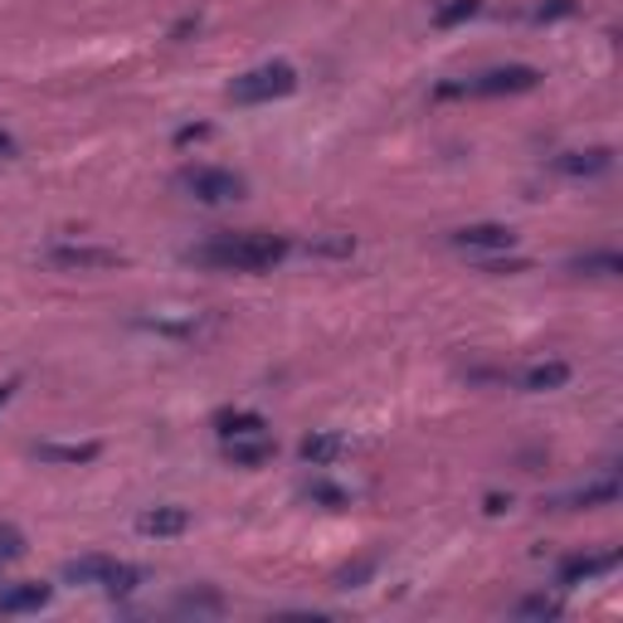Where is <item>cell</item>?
<instances>
[{
    "instance_id": "obj_7",
    "label": "cell",
    "mask_w": 623,
    "mask_h": 623,
    "mask_svg": "<svg viewBox=\"0 0 623 623\" xmlns=\"http://www.w3.org/2000/svg\"><path fill=\"white\" fill-rule=\"evenodd\" d=\"M448 244L468 248V254H507V248H516V230H512V224L482 220V224H463V230H453Z\"/></svg>"
},
{
    "instance_id": "obj_11",
    "label": "cell",
    "mask_w": 623,
    "mask_h": 623,
    "mask_svg": "<svg viewBox=\"0 0 623 623\" xmlns=\"http://www.w3.org/2000/svg\"><path fill=\"white\" fill-rule=\"evenodd\" d=\"M54 599V585L44 580H20V585H5L0 589V614L15 619V614H40V609H49Z\"/></svg>"
},
{
    "instance_id": "obj_4",
    "label": "cell",
    "mask_w": 623,
    "mask_h": 623,
    "mask_svg": "<svg viewBox=\"0 0 623 623\" xmlns=\"http://www.w3.org/2000/svg\"><path fill=\"white\" fill-rule=\"evenodd\" d=\"M176 190L196 205H240L248 196V180L230 166H210V162H196V166H180L176 171Z\"/></svg>"
},
{
    "instance_id": "obj_13",
    "label": "cell",
    "mask_w": 623,
    "mask_h": 623,
    "mask_svg": "<svg viewBox=\"0 0 623 623\" xmlns=\"http://www.w3.org/2000/svg\"><path fill=\"white\" fill-rule=\"evenodd\" d=\"M30 458L44 463V468H88V463L103 458V444H35L30 448Z\"/></svg>"
},
{
    "instance_id": "obj_15",
    "label": "cell",
    "mask_w": 623,
    "mask_h": 623,
    "mask_svg": "<svg viewBox=\"0 0 623 623\" xmlns=\"http://www.w3.org/2000/svg\"><path fill=\"white\" fill-rule=\"evenodd\" d=\"M137 531L146 541H171V536H186L190 531V512L186 507H146L137 516Z\"/></svg>"
},
{
    "instance_id": "obj_20",
    "label": "cell",
    "mask_w": 623,
    "mask_h": 623,
    "mask_svg": "<svg viewBox=\"0 0 623 623\" xmlns=\"http://www.w3.org/2000/svg\"><path fill=\"white\" fill-rule=\"evenodd\" d=\"M472 15H482V0H444L434 10V30H453V25H468Z\"/></svg>"
},
{
    "instance_id": "obj_8",
    "label": "cell",
    "mask_w": 623,
    "mask_h": 623,
    "mask_svg": "<svg viewBox=\"0 0 623 623\" xmlns=\"http://www.w3.org/2000/svg\"><path fill=\"white\" fill-rule=\"evenodd\" d=\"M609 570H619V550H599V555H570V560H560V570H555V585H560V589H580V585L604 580Z\"/></svg>"
},
{
    "instance_id": "obj_21",
    "label": "cell",
    "mask_w": 623,
    "mask_h": 623,
    "mask_svg": "<svg viewBox=\"0 0 623 623\" xmlns=\"http://www.w3.org/2000/svg\"><path fill=\"white\" fill-rule=\"evenodd\" d=\"M376 570H380L376 555H360V560H351L346 570H336V589H366L376 580Z\"/></svg>"
},
{
    "instance_id": "obj_29",
    "label": "cell",
    "mask_w": 623,
    "mask_h": 623,
    "mask_svg": "<svg viewBox=\"0 0 623 623\" xmlns=\"http://www.w3.org/2000/svg\"><path fill=\"white\" fill-rule=\"evenodd\" d=\"M196 30H200V15H180L176 25H171V40H176V44H186L190 35H196Z\"/></svg>"
},
{
    "instance_id": "obj_22",
    "label": "cell",
    "mask_w": 623,
    "mask_h": 623,
    "mask_svg": "<svg viewBox=\"0 0 623 623\" xmlns=\"http://www.w3.org/2000/svg\"><path fill=\"white\" fill-rule=\"evenodd\" d=\"M142 326L156 336H186V342H200V336L210 332V322H200V316H186V322H162V316H156V322H142Z\"/></svg>"
},
{
    "instance_id": "obj_17",
    "label": "cell",
    "mask_w": 623,
    "mask_h": 623,
    "mask_svg": "<svg viewBox=\"0 0 623 623\" xmlns=\"http://www.w3.org/2000/svg\"><path fill=\"white\" fill-rule=\"evenodd\" d=\"M351 453V438H342V434H326V429H316V434H308L298 444V458L308 463V468H332L336 458H346Z\"/></svg>"
},
{
    "instance_id": "obj_19",
    "label": "cell",
    "mask_w": 623,
    "mask_h": 623,
    "mask_svg": "<svg viewBox=\"0 0 623 623\" xmlns=\"http://www.w3.org/2000/svg\"><path fill=\"white\" fill-rule=\"evenodd\" d=\"M302 502L326 507V512H346L356 497H351L342 482H332V478H308V482H302Z\"/></svg>"
},
{
    "instance_id": "obj_3",
    "label": "cell",
    "mask_w": 623,
    "mask_h": 623,
    "mask_svg": "<svg viewBox=\"0 0 623 623\" xmlns=\"http://www.w3.org/2000/svg\"><path fill=\"white\" fill-rule=\"evenodd\" d=\"M64 585L103 589V594H132L146 585V570L132 560H112V555H74L64 560Z\"/></svg>"
},
{
    "instance_id": "obj_25",
    "label": "cell",
    "mask_w": 623,
    "mask_h": 623,
    "mask_svg": "<svg viewBox=\"0 0 623 623\" xmlns=\"http://www.w3.org/2000/svg\"><path fill=\"white\" fill-rule=\"evenodd\" d=\"M25 555V536H20V526H10V521H0V565L20 560Z\"/></svg>"
},
{
    "instance_id": "obj_14",
    "label": "cell",
    "mask_w": 623,
    "mask_h": 623,
    "mask_svg": "<svg viewBox=\"0 0 623 623\" xmlns=\"http://www.w3.org/2000/svg\"><path fill=\"white\" fill-rule=\"evenodd\" d=\"M619 502V478L614 472H604V478L575 487V492L555 497V507H565V512H594V507H614Z\"/></svg>"
},
{
    "instance_id": "obj_9",
    "label": "cell",
    "mask_w": 623,
    "mask_h": 623,
    "mask_svg": "<svg viewBox=\"0 0 623 623\" xmlns=\"http://www.w3.org/2000/svg\"><path fill=\"white\" fill-rule=\"evenodd\" d=\"M614 166V146H585V152H560L550 156V171L555 176H570V180H594Z\"/></svg>"
},
{
    "instance_id": "obj_30",
    "label": "cell",
    "mask_w": 623,
    "mask_h": 623,
    "mask_svg": "<svg viewBox=\"0 0 623 623\" xmlns=\"http://www.w3.org/2000/svg\"><path fill=\"white\" fill-rule=\"evenodd\" d=\"M482 512H487V516H502V512H512V497H502V492H487V497H482Z\"/></svg>"
},
{
    "instance_id": "obj_1",
    "label": "cell",
    "mask_w": 623,
    "mask_h": 623,
    "mask_svg": "<svg viewBox=\"0 0 623 623\" xmlns=\"http://www.w3.org/2000/svg\"><path fill=\"white\" fill-rule=\"evenodd\" d=\"M292 254L288 234H214L205 244L186 248V264L210 268V274H274L282 258Z\"/></svg>"
},
{
    "instance_id": "obj_5",
    "label": "cell",
    "mask_w": 623,
    "mask_h": 623,
    "mask_svg": "<svg viewBox=\"0 0 623 623\" xmlns=\"http://www.w3.org/2000/svg\"><path fill=\"white\" fill-rule=\"evenodd\" d=\"M298 69H292L288 59H268V64H258V69H248L240 74L230 84V103H240V108H264V103H282V98H292L298 93Z\"/></svg>"
},
{
    "instance_id": "obj_28",
    "label": "cell",
    "mask_w": 623,
    "mask_h": 623,
    "mask_svg": "<svg viewBox=\"0 0 623 623\" xmlns=\"http://www.w3.org/2000/svg\"><path fill=\"white\" fill-rule=\"evenodd\" d=\"M482 274H526L521 258H482Z\"/></svg>"
},
{
    "instance_id": "obj_18",
    "label": "cell",
    "mask_w": 623,
    "mask_h": 623,
    "mask_svg": "<svg viewBox=\"0 0 623 623\" xmlns=\"http://www.w3.org/2000/svg\"><path fill=\"white\" fill-rule=\"evenodd\" d=\"M565 268L580 274V278H619L623 274V254L619 248H585V254H575Z\"/></svg>"
},
{
    "instance_id": "obj_2",
    "label": "cell",
    "mask_w": 623,
    "mask_h": 623,
    "mask_svg": "<svg viewBox=\"0 0 623 623\" xmlns=\"http://www.w3.org/2000/svg\"><path fill=\"white\" fill-rule=\"evenodd\" d=\"M536 64H492V69L472 74V78H444L434 88V103H453V98H521V93H536L541 88Z\"/></svg>"
},
{
    "instance_id": "obj_27",
    "label": "cell",
    "mask_w": 623,
    "mask_h": 623,
    "mask_svg": "<svg viewBox=\"0 0 623 623\" xmlns=\"http://www.w3.org/2000/svg\"><path fill=\"white\" fill-rule=\"evenodd\" d=\"M214 137V127H210V122H186V127H176V146H180V152H186V146H200V142H210Z\"/></svg>"
},
{
    "instance_id": "obj_24",
    "label": "cell",
    "mask_w": 623,
    "mask_h": 623,
    "mask_svg": "<svg viewBox=\"0 0 623 623\" xmlns=\"http://www.w3.org/2000/svg\"><path fill=\"white\" fill-rule=\"evenodd\" d=\"M516 619H560V599H546V594H531L516 604Z\"/></svg>"
},
{
    "instance_id": "obj_23",
    "label": "cell",
    "mask_w": 623,
    "mask_h": 623,
    "mask_svg": "<svg viewBox=\"0 0 623 623\" xmlns=\"http://www.w3.org/2000/svg\"><path fill=\"white\" fill-rule=\"evenodd\" d=\"M308 254H312V258H351V254H356V240H351V234H332V240H312V244H308Z\"/></svg>"
},
{
    "instance_id": "obj_32",
    "label": "cell",
    "mask_w": 623,
    "mask_h": 623,
    "mask_svg": "<svg viewBox=\"0 0 623 623\" xmlns=\"http://www.w3.org/2000/svg\"><path fill=\"white\" fill-rule=\"evenodd\" d=\"M15 390H20V380H0V410H5V404L15 400Z\"/></svg>"
},
{
    "instance_id": "obj_12",
    "label": "cell",
    "mask_w": 623,
    "mask_h": 623,
    "mask_svg": "<svg viewBox=\"0 0 623 623\" xmlns=\"http://www.w3.org/2000/svg\"><path fill=\"white\" fill-rule=\"evenodd\" d=\"M220 458L230 468H264V463L278 458V444L268 434H248V438H224L220 444Z\"/></svg>"
},
{
    "instance_id": "obj_26",
    "label": "cell",
    "mask_w": 623,
    "mask_h": 623,
    "mask_svg": "<svg viewBox=\"0 0 623 623\" xmlns=\"http://www.w3.org/2000/svg\"><path fill=\"white\" fill-rule=\"evenodd\" d=\"M575 10H580L575 0H541V5H536V20H541V25H555V20H570Z\"/></svg>"
},
{
    "instance_id": "obj_31",
    "label": "cell",
    "mask_w": 623,
    "mask_h": 623,
    "mask_svg": "<svg viewBox=\"0 0 623 623\" xmlns=\"http://www.w3.org/2000/svg\"><path fill=\"white\" fill-rule=\"evenodd\" d=\"M15 156H20V142L10 137L5 127H0V162H15Z\"/></svg>"
},
{
    "instance_id": "obj_16",
    "label": "cell",
    "mask_w": 623,
    "mask_h": 623,
    "mask_svg": "<svg viewBox=\"0 0 623 623\" xmlns=\"http://www.w3.org/2000/svg\"><path fill=\"white\" fill-rule=\"evenodd\" d=\"M210 429H214V434H220V444H224V438H248V434H268V419L258 414V410H234V404H224V410H214Z\"/></svg>"
},
{
    "instance_id": "obj_6",
    "label": "cell",
    "mask_w": 623,
    "mask_h": 623,
    "mask_svg": "<svg viewBox=\"0 0 623 623\" xmlns=\"http://www.w3.org/2000/svg\"><path fill=\"white\" fill-rule=\"evenodd\" d=\"M44 258H49L59 274H108V268L127 264V254L103 248V244H49L44 248Z\"/></svg>"
},
{
    "instance_id": "obj_10",
    "label": "cell",
    "mask_w": 623,
    "mask_h": 623,
    "mask_svg": "<svg viewBox=\"0 0 623 623\" xmlns=\"http://www.w3.org/2000/svg\"><path fill=\"white\" fill-rule=\"evenodd\" d=\"M502 385H516L526 394H550V390H565L570 385V366L565 360H536V366L516 370V376H502Z\"/></svg>"
}]
</instances>
